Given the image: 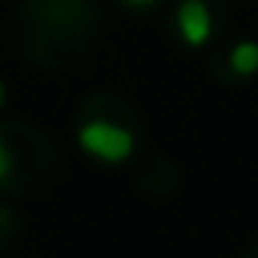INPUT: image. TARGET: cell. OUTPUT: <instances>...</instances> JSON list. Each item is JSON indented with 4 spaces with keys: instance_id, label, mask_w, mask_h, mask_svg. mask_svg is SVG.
<instances>
[{
    "instance_id": "cell-1",
    "label": "cell",
    "mask_w": 258,
    "mask_h": 258,
    "mask_svg": "<svg viewBox=\"0 0 258 258\" xmlns=\"http://www.w3.org/2000/svg\"><path fill=\"white\" fill-rule=\"evenodd\" d=\"M79 144L95 160L121 164L134 151V134L121 124H111V121H88V124H82V131H79Z\"/></svg>"
},
{
    "instance_id": "cell-2",
    "label": "cell",
    "mask_w": 258,
    "mask_h": 258,
    "mask_svg": "<svg viewBox=\"0 0 258 258\" xmlns=\"http://www.w3.org/2000/svg\"><path fill=\"white\" fill-rule=\"evenodd\" d=\"M176 26H180V36L189 46H203L213 33V17H209V7L203 0H183L180 10H176Z\"/></svg>"
},
{
    "instance_id": "cell-3",
    "label": "cell",
    "mask_w": 258,
    "mask_h": 258,
    "mask_svg": "<svg viewBox=\"0 0 258 258\" xmlns=\"http://www.w3.org/2000/svg\"><path fill=\"white\" fill-rule=\"evenodd\" d=\"M229 66H232L235 76H255L258 72V43H239L229 56Z\"/></svg>"
},
{
    "instance_id": "cell-4",
    "label": "cell",
    "mask_w": 258,
    "mask_h": 258,
    "mask_svg": "<svg viewBox=\"0 0 258 258\" xmlns=\"http://www.w3.org/2000/svg\"><path fill=\"white\" fill-rule=\"evenodd\" d=\"M10 151H7V144H4V138H0V180H7V173H10Z\"/></svg>"
},
{
    "instance_id": "cell-5",
    "label": "cell",
    "mask_w": 258,
    "mask_h": 258,
    "mask_svg": "<svg viewBox=\"0 0 258 258\" xmlns=\"http://www.w3.org/2000/svg\"><path fill=\"white\" fill-rule=\"evenodd\" d=\"M121 4H127V7H134V10H141V7H154L157 0H121Z\"/></svg>"
},
{
    "instance_id": "cell-6",
    "label": "cell",
    "mask_w": 258,
    "mask_h": 258,
    "mask_svg": "<svg viewBox=\"0 0 258 258\" xmlns=\"http://www.w3.org/2000/svg\"><path fill=\"white\" fill-rule=\"evenodd\" d=\"M0 105H4V82H0Z\"/></svg>"
}]
</instances>
